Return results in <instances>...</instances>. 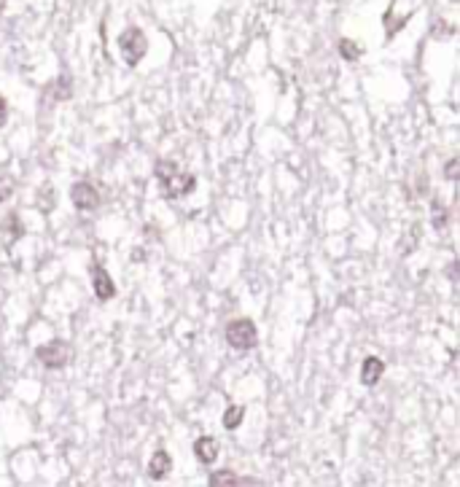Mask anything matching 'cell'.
Segmentation results:
<instances>
[{"instance_id": "obj_8", "label": "cell", "mask_w": 460, "mask_h": 487, "mask_svg": "<svg viewBox=\"0 0 460 487\" xmlns=\"http://www.w3.org/2000/svg\"><path fill=\"white\" fill-rule=\"evenodd\" d=\"M0 234H3V240H6V248H11V245L25 234V227H22L17 213H8V216L0 221Z\"/></svg>"}, {"instance_id": "obj_1", "label": "cell", "mask_w": 460, "mask_h": 487, "mask_svg": "<svg viewBox=\"0 0 460 487\" xmlns=\"http://www.w3.org/2000/svg\"><path fill=\"white\" fill-rule=\"evenodd\" d=\"M156 181H159V194L165 199H178V197H186L194 192L197 186V178L191 173H181L175 162H159L156 164Z\"/></svg>"}, {"instance_id": "obj_6", "label": "cell", "mask_w": 460, "mask_h": 487, "mask_svg": "<svg viewBox=\"0 0 460 487\" xmlns=\"http://www.w3.org/2000/svg\"><path fill=\"white\" fill-rule=\"evenodd\" d=\"M89 275H92V288H95V296H97L100 302H111V299L116 296V283L111 280V275H108V269H105V267H100V264H92Z\"/></svg>"}, {"instance_id": "obj_13", "label": "cell", "mask_w": 460, "mask_h": 487, "mask_svg": "<svg viewBox=\"0 0 460 487\" xmlns=\"http://www.w3.org/2000/svg\"><path fill=\"white\" fill-rule=\"evenodd\" d=\"M340 54L344 57V59H358V57L363 54V49H361L358 43H353L350 38H342V41H340Z\"/></svg>"}, {"instance_id": "obj_12", "label": "cell", "mask_w": 460, "mask_h": 487, "mask_svg": "<svg viewBox=\"0 0 460 487\" xmlns=\"http://www.w3.org/2000/svg\"><path fill=\"white\" fill-rule=\"evenodd\" d=\"M245 418V407H239V404H232L226 412H223V428H229V431H235L239 428V423Z\"/></svg>"}, {"instance_id": "obj_18", "label": "cell", "mask_w": 460, "mask_h": 487, "mask_svg": "<svg viewBox=\"0 0 460 487\" xmlns=\"http://www.w3.org/2000/svg\"><path fill=\"white\" fill-rule=\"evenodd\" d=\"M6 122H8V103H6V97L0 94V127Z\"/></svg>"}, {"instance_id": "obj_16", "label": "cell", "mask_w": 460, "mask_h": 487, "mask_svg": "<svg viewBox=\"0 0 460 487\" xmlns=\"http://www.w3.org/2000/svg\"><path fill=\"white\" fill-rule=\"evenodd\" d=\"M433 227L436 229L447 227V210H444L442 205H433Z\"/></svg>"}, {"instance_id": "obj_3", "label": "cell", "mask_w": 460, "mask_h": 487, "mask_svg": "<svg viewBox=\"0 0 460 487\" xmlns=\"http://www.w3.org/2000/svg\"><path fill=\"white\" fill-rule=\"evenodd\" d=\"M226 342L235 350H251L256 348L258 342V331H256V323L248 320V318H235L226 323Z\"/></svg>"}, {"instance_id": "obj_2", "label": "cell", "mask_w": 460, "mask_h": 487, "mask_svg": "<svg viewBox=\"0 0 460 487\" xmlns=\"http://www.w3.org/2000/svg\"><path fill=\"white\" fill-rule=\"evenodd\" d=\"M119 49H121L124 62H127L130 68H135L137 62L146 57V52H148V38H146V33H143L140 27H127V30L119 35Z\"/></svg>"}, {"instance_id": "obj_17", "label": "cell", "mask_w": 460, "mask_h": 487, "mask_svg": "<svg viewBox=\"0 0 460 487\" xmlns=\"http://www.w3.org/2000/svg\"><path fill=\"white\" fill-rule=\"evenodd\" d=\"M444 175H447V181H455V178H458V159H449V164H447Z\"/></svg>"}, {"instance_id": "obj_11", "label": "cell", "mask_w": 460, "mask_h": 487, "mask_svg": "<svg viewBox=\"0 0 460 487\" xmlns=\"http://www.w3.org/2000/svg\"><path fill=\"white\" fill-rule=\"evenodd\" d=\"M172 469V458L165 450H159V453H153L151 463H148V477L151 479H165Z\"/></svg>"}, {"instance_id": "obj_15", "label": "cell", "mask_w": 460, "mask_h": 487, "mask_svg": "<svg viewBox=\"0 0 460 487\" xmlns=\"http://www.w3.org/2000/svg\"><path fill=\"white\" fill-rule=\"evenodd\" d=\"M54 92H57V100H68L70 94H73V81H70L68 76H60Z\"/></svg>"}, {"instance_id": "obj_10", "label": "cell", "mask_w": 460, "mask_h": 487, "mask_svg": "<svg viewBox=\"0 0 460 487\" xmlns=\"http://www.w3.org/2000/svg\"><path fill=\"white\" fill-rule=\"evenodd\" d=\"M382 372H385L382 358L369 355V358L363 361V366H361V383H363V385H377V383H379V377H382Z\"/></svg>"}, {"instance_id": "obj_14", "label": "cell", "mask_w": 460, "mask_h": 487, "mask_svg": "<svg viewBox=\"0 0 460 487\" xmlns=\"http://www.w3.org/2000/svg\"><path fill=\"white\" fill-rule=\"evenodd\" d=\"M11 194H14V181H11V175H6L0 170V205L8 202Z\"/></svg>"}, {"instance_id": "obj_5", "label": "cell", "mask_w": 460, "mask_h": 487, "mask_svg": "<svg viewBox=\"0 0 460 487\" xmlns=\"http://www.w3.org/2000/svg\"><path fill=\"white\" fill-rule=\"evenodd\" d=\"M70 199L78 210H95L100 205V192L89 181H78L70 186Z\"/></svg>"}, {"instance_id": "obj_7", "label": "cell", "mask_w": 460, "mask_h": 487, "mask_svg": "<svg viewBox=\"0 0 460 487\" xmlns=\"http://www.w3.org/2000/svg\"><path fill=\"white\" fill-rule=\"evenodd\" d=\"M210 485L213 487H221V485H226V487H232V485H261L258 479H253V477H237L235 471H213L210 474V479H207Z\"/></svg>"}, {"instance_id": "obj_9", "label": "cell", "mask_w": 460, "mask_h": 487, "mask_svg": "<svg viewBox=\"0 0 460 487\" xmlns=\"http://www.w3.org/2000/svg\"><path fill=\"white\" fill-rule=\"evenodd\" d=\"M218 439H213V436H200L197 442H194V455L202 460V463H213L216 458H218Z\"/></svg>"}, {"instance_id": "obj_4", "label": "cell", "mask_w": 460, "mask_h": 487, "mask_svg": "<svg viewBox=\"0 0 460 487\" xmlns=\"http://www.w3.org/2000/svg\"><path fill=\"white\" fill-rule=\"evenodd\" d=\"M35 355L46 369H65L70 361V345L62 342V339H51V342L35 350Z\"/></svg>"}]
</instances>
